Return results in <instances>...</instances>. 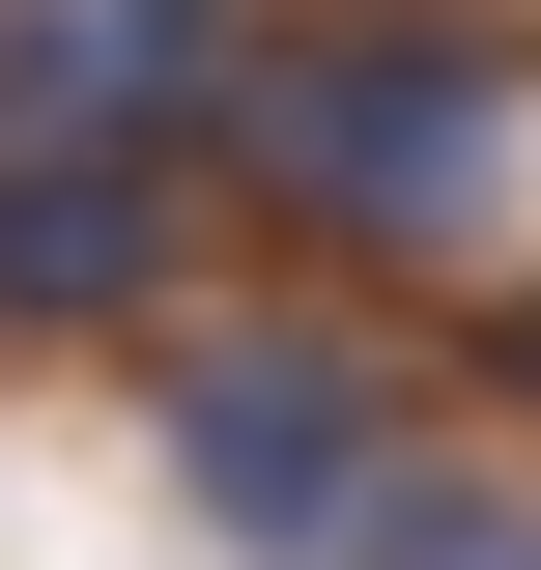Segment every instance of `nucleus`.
I'll return each mask as SVG.
<instances>
[{"label": "nucleus", "instance_id": "f257e3e1", "mask_svg": "<svg viewBox=\"0 0 541 570\" xmlns=\"http://www.w3.org/2000/svg\"><path fill=\"white\" fill-rule=\"evenodd\" d=\"M228 142H257L285 200H342V228H484L513 86L456 29H314V58H228Z\"/></svg>", "mask_w": 541, "mask_h": 570}, {"label": "nucleus", "instance_id": "7ed1b4c3", "mask_svg": "<svg viewBox=\"0 0 541 570\" xmlns=\"http://www.w3.org/2000/svg\"><path fill=\"white\" fill-rule=\"evenodd\" d=\"M0 115L142 171L171 115H228V0H0Z\"/></svg>", "mask_w": 541, "mask_h": 570}, {"label": "nucleus", "instance_id": "39448f33", "mask_svg": "<svg viewBox=\"0 0 541 570\" xmlns=\"http://www.w3.org/2000/svg\"><path fill=\"white\" fill-rule=\"evenodd\" d=\"M371 570H541V513H484V485H371Z\"/></svg>", "mask_w": 541, "mask_h": 570}, {"label": "nucleus", "instance_id": "f03ea898", "mask_svg": "<svg viewBox=\"0 0 541 570\" xmlns=\"http://www.w3.org/2000/svg\"><path fill=\"white\" fill-rule=\"evenodd\" d=\"M171 456H200L228 542H371V400H342L314 343H228L200 400H171Z\"/></svg>", "mask_w": 541, "mask_h": 570}, {"label": "nucleus", "instance_id": "20e7f679", "mask_svg": "<svg viewBox=\"0 0 541 570\" xmlns=\"http://www.w3.org/2000/svg\"><path fill=\"white\" fill-rule=\"evenodd\" d=\"M142 285V171L115 142H0V314H115Z\"/></svg>", "mask_w": 541, "mask_h": 570}]
</instances>
